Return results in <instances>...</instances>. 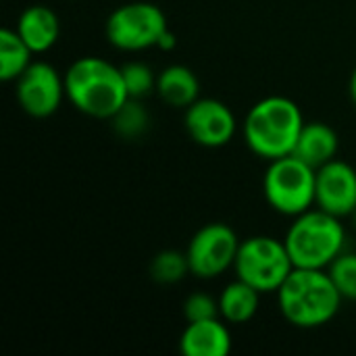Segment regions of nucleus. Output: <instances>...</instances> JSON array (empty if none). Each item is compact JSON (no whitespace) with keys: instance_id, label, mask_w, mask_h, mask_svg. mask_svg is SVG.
I'll return each instance as SVG.
<instances>
[{"instance_id":"obj_1","label":"nucleus","mask_w":356,"mask_h":356,"mask_svg":"<svg viewBox=\"0 0 356 356\" xmlns=\"http://www.w3.org/2000/svg\"><path fill=\"white\" fill-rule=\"evenodd\" d=\"M275 296L282 317L298 330L327 325L340 313L344 300L327 269L305 267H294Z\"/></svg>"},{"instance_id":"obj_2","label":"nucleus","mask_w":356,"mask_h":356,"mask_svg":"<svg viewBox=\"0 0 356 356\" xmlns=\"http://www.w3.org/2000/svg\"><path fill=\"white\" fill-rule=\"evenodd\" d=\"M63 75L71 106L92 119L108 121L129 100L121 67L100 56H81Z\"/></svg>"},{"instance_id":"obj_3","label":"nucleus","mask_w":356,"mask_h":356,"mask_svg":"<svg viewBox=\"0 0 356 356\" xmlns=\"http://www.w3.org/2000/svg\"><path fill=\"white\" fill-rule=\"evenodd\" d=\"M305 123V115L292 98L267 96L246 113L242 136L257 156L275 161L294 152Z\"/></svg>"},{"instance_id":"obj_4","label":"nucleus","mask_w":356,"mask_h":356,"mask_svg":"<svg viewBox=\"0 0 356 356\" xmlns=\"http://www.w3.org/2000/svg\"><path fill=\"white\" fill-rule=\"evenodd\" d=\"M284 242L294 267L327 269L346 250V227L340 217L313 207L292 217Z\"/></svg>"},{"instance_id":"obj_5","label":"nucleus","mask_w":356,"mask_h":356,"mask_svg":"<svg viewBox=\"0 0 356 356\" xmlns=\"http://www.w3.org/2000/svg\"><path fill=\"white\" fill-rule=\"evenodd\" d=\"M317 169L294 154L269 161L263 177V194L267 204L284 215L298 217L315 207Z\"/></svg>"},{"instance_id":"obj_6","label":"nucleus","mask_w":356,"mask_h":356,"mask_svg":"<svg viewBox=\"0 0 356 356\" xmlns=\"http://www.w3.org/2000/svg\"><path fill=\"white\" fill-rule=\"evenodd\" d=\"M292 271L294 263L284 240L252 236L240 242L234 273L261 294H275Z\"/></svg>"},{"instance_id":"obj_7","label":"nucleus","mask_w":356,"mask_h":356,"mask_svg":"<svg viewBox=\"0 0 356 356\" xmlns=\"http://www.w3.org/2000/svg\"><path fill=\"white\" fill-rule=\"evenodd\" d=\"M169 29L167 15L161 6L136 0L117 6L104 25L106 40L113 48L123 52H142L156 48L161 35Z\"/></svg>"},{"instance_id":"obj_8","label":"nucleus","mask_w":356,"mask_h":356,"mask_svg":"<svg viewBox=\"0 0 356 356\" xmlns=\"http://www.w3.org/2000/svg\"><path fill=\"white\" fill-rule=\"evenodd\" d=\"M240 238L227 223H207L188 242L186 257L190 275L198 280H215L234 269Z\"/></svg>"},{"instance_id":"obj_9","label":"nucleus","mask_w":356,"mask_h":356,"mask_svg":"<svg viewBox=\"0 0 356 356\" xmlns=\"http://www.w3.org/2000/svg\"><path fill=\"white\" fill-rule=\"evenodd\" d=\"M15 96L19 106L25 115L33 119L52 117L63 100L67 98L65 92V75L56 71L46 60H33L15 81Z\"/></svg>"},{"instance_id":"obj_10","label":"nucleus","mask_w":356,"mask_h":356,"mask_svg":"<svg viewBox=\"0 0 356 356\" xmlns=\"http://www.w3.org/2000/svg\"><path fill=\"white\" fill-rule=\"evenodd\" d=\"M184 127L198 146L221 148L234 140L238 119L225 102L217 98H198L186 108Z\"/></svg>"},{"instance_id":"obj_11","label":"nucleus","mask_w":356,"mask_h":356,"mask_svg":"<svg viewBox=\"0 0 356 356\" xmlns=\"http://www.w3.org/2000/svg\"><path fill=\"white\" fill-rule=\"evenodd\" d=\"M315 207L340 219L353 217L356 211V169L340 159L317 169Z\"/></svg>"},{"instance_id":"obj_12","label":"nucleus","mask_w":356,"mask_h":356,"mask_svg":"<svg viewBox=\"0 0 356 356\" xmlns=\"http://www.w3.org/2000/svg\"><path fill=\"white\" fill-rule=\"evenodd\" d=\"M221 317L188 323L179 336V353L184 356H227L234 340Z\"/></svg>"},{"instance_id":"obj_13","label":"nucleus","mask_w":356,"mask_h":356,"mask_svg":"<svg viewBox=\"0 0 356 356\" xmlns=\"http://www.w3.org/2000/svg\"><path fill=\"white\" fill-rule=\"evenodd\" d=\"M15 29L33 54H42L56 44L60 35V21L50 6L31 4L19 15Z\"/></svg>"},{"instance_id":"obj_14","label":"nucleus","mask_w":356,"mask_h":356,"mask_svg":"<svg viewBox=\"0 0 356 356\" xmlns=\"http://www.w3.org/2000/svg\"><path fill=\"white\" fill-rule=\"evenodd\" d=\"M338 148L340 140L332 125L323 121H307L292 154L311 165L313 169H319L336 159Z\"/></svg>"},{"instance_id":"obj_15","label":"nucleus","mask_w":356,"mask_h":356,"mask_svg":"<svg viewBox=\"0 0 356 356\" xmlns=\"http://www.w3.org/2000/svg\"><path fill=\"white\" fill-rule=\"evenodd\" d=\"M165 104L173 108H188L200 98V81L186 65H169L156 73V92Z\"/></svg>"},{"instance_id":"obj_16","label":"nucleus","mask_w":356,"mask_h":356,"mask_svg":"<svg viewBox=\"0 0 356 356\" xmlns=\"http://www.w3.org/2000/svg\"><path fill=\"white\" fill-rule=\"evenodd\" d=\"M219 317L229 325H244L254 319L261 305V292L236 277L219 294Z\"/></svg>"},{"instance_id":"obj_17","label":"nucleus","mask_w":356,"mask_h":356,"mask_svg":"<svg viewBox=\"0 0 356 356\" xmlns=\"http://www.w3.org/2000/svg\"><path fill=\"white\" fill-rule=\"evenodd\" d=\"M31 48L23 42L17 29L0 31V79L17 81L19 75L33 63Z\"/></svg>"},{"instance_id":"obj_18","label":"nucleus","mask_w":356,"mask_h":356,"mask_svg":"<svg viewBox=\"0 0 356 356\" xmlns=\"http://www.w3.org/2000/svg\"><path fill=\"white\" fill-rule=\"evenodd\" d=\"M113 131L123 140H138L150 129V113L142 100L129 98L111 119Z\"/></svg>"},{"instance_id":"obj_19","label":"nucleus","mask_w":356,"mask_h":356,"mask_svg":"<svg viewBox=\"0 0 356 356\" xmlns=\"http://www.w3.org/2000/svg\"><path fill=\"white\" fill-rule=\"evenodd\" d=\"M150 277L161 286H173L179 284L186 275H190L188 257L181 250H161L152 257L148 267Z\"/></svg>"},{"instance_id":"obj_20","label":"nucleus","mask_w":356,"mask_h":356,"mask_svg":"<svg viewBox=\"0 0 356 356\" xmlns=\"http://www.w3.org/2000/svg\"><path fill=\"white\" fill-rule=\"evenodd\" d=\"M121 75H123V83H125L129 98L144 100L146 96L156 92V75L146 63L131 60L121 67Z\"/></svg>"},{"instance_id":"obj_21","label":"nucleus","mask_w":356,"mask_h":356,"mask_svg":"<svg viewBox=\"0 0 356 356\" xmlns=\"http://www.w3.org/2000/svg\"><path fill=\"white\" fill-rule=\"evenodd\" d=\"M327 273L334 280V284H336L338 292L342 294V298L356 302V252L344 250L327 267Z\"/></svg>"},{"instance_id":"obj_22","label":"nucleus","mask_w":356,"mask_h":356,"mask_svg":"<svg viewBox=\"0 0 356 356\" xmlns=\"http://www.w3.org/2000/svg\"><path fill=\"white\" fill-rule=\"evenodd\" d=\"M184 319L188 323L194 321H207V319H215L219 317V300H215L211 294L204 292H194L184 300Z\"/></svg>"},{"instance_id":"obj_23","label":"nucleus","mask_w":356,"mask_h":356,"mask_svg":"<svg viewBox=\"0 0 356 356\" xmlns=\"http://www.w3.org/2000/svg\"><path fill=\"white\" fill-rule=\"evenodd\" d=\"M175 44H177V40H175V33L171 31V29H167L163 35H161V40H159V44H156V48H161V50H173L175 48Z\"/></svg>"},{"instance_id":"obj_24","label":"nucleus","mask_w":356,"mask_h":356,"mask_svg":"<svg viewBox=\"0 0 356 356\" xmlns=\"http://www.w3.org/2000/svg\"><path fill=\"white\" fill-rule=\"evenodd\" d=\"M348 92H350V98H353V102L356 104V67H355V71L350 73V81H348Z\"/></svg>"},{"instance_id":"obj_25","label":"nucleus","mask_w":356,"mask_h":356,"mask_svg":"<svg viewBox=\"0 0 356 356\" xmlns=\"http://www.w3.org/2000/svg\"><path fill=\"white\" fill-rule=\"evenodd\" d=\"M353 225H355V229H356V211L353 213Z\"/></svg>"}]
</instances>
